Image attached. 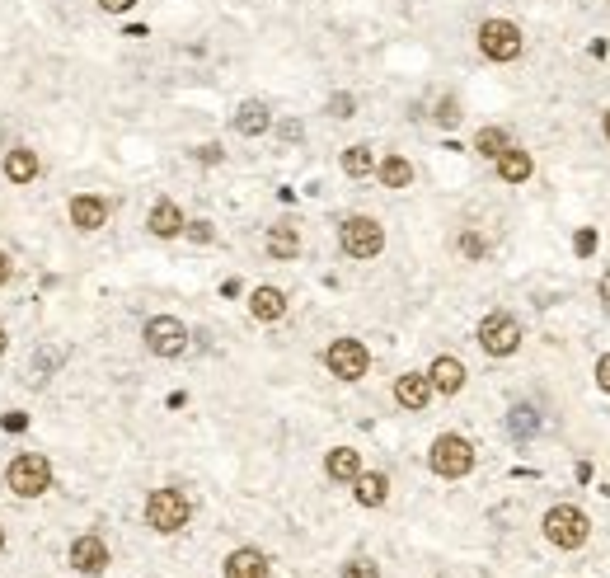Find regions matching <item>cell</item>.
Returning a JSON list of instances; mask_svg holds the SVG:
<instances>
[{
    "label": "cell",
    "mask_w": 610,
    "mask_h": 578,
    "mask_svg": "<svg viewBox=\"0 0 610 578\" xmlns=\"http://www.w3.org/2000/svg\"><path fill=\"white\" fill-rule=\"evenodd\" d=\"M5 485L19 499H38L52 489V461L43 452H19L10 466H5Z\"/></svg>",
    "instance_id": "6da1fadb"
},
{
    "label": "cell",
    "mask_w": 610,
    "mask_h": 578,
    "mask_svg": "<svg viewBox=\"0 0 610 578\" xmlns=\"http://www.w3.org/2000/svg\"><path fill=\"white\" fill-rule=\"evenodd\" d=\"M545 536H549V546H559V550H582L587 536H592V522L573 503H554L545 513Z\"/></svg>",
    "instance_id": "7a4b0ae2"
},
{
    "label": "cell",
    "mask_w": 610,
    "mask_h": 578,
    "mask_svg": "<svg viewBox=\"0 0 610 578\" xmlns=\"http://www.w3.org/2000/svg\"><path fill=\"white\" fill-rule=\"evenodd\" d=\"M188 517H193V503H188L183 489H155L151 499H146V522H151V532H160V536L183 532Z\"/></svg>",
    "instance_id": "3957f363"
},
{
    "label": "cell",
    "mask_w": 610,
    "mask_h": 578,
    "mask_svg": "<svg viewBox=\"0 0 610 578\" xmlns=\"http://www.w3.org/2000/svg\"><path fill=\"white\" fill-rule=\"evenodd\" d=\"M427 466H432V475H442V480H465V475L474 470L470 438H460V433H442V438L432 442V452H427Z\"/></svg>",
    "instance_id": "277c9868"
},
{
    "label": "cell",
    "mask_w": 610,
    "mask_h": 578,
    "mask_svg": "<svg viewBox=\"0 0 610 578\" xmlns=\"http://www.w3.org/2000/svg\"><path fill=\"white\" fill-rule=\"evenodd\" d=\"M338 245L348 259H376L385 250V226L376 217H348L338 226Z\"/></svg>",
    "instance_id": "5b68a950"
},
{
    "label": "cell",
    "mask_w": 610,
    "mask_h": 578,
    "mask_svg": "<svg viewBox=\"0 0 610 578\" xmlns=\"http://www.w3.org/2000/svg\"><path fill=\"white\" fill-rule=\"evenodd\" d=\"M479 348L488 358H512L521 348V320L507 311H493L479 320Z\"/></svg>",
    "instance_id": "8992f818"
},
{
    "label": "cell",
    "mask_w": 610,
    "mask_h": 578,
    "mask_svg": "<svg viewBox=\"0 0 610 578\" xmlns=\"http://www.w3.org/2000/svg\"><path fill=\"white\" fill-rule=\"evenodd\" d=\"M521 47H526V38H521V29L512 19H484L479 24V52L488 62H517Z\"/></svg>",
    "instance_id": "52a82bcc"
},
{
    "label": "cell",
    "mask_w": 610,
    "mask_h": 578,
    "mask_svg": "<svg viewBox=\"0 0 610 578\" xmlns=\"http://www.w3.org/2000/svg\"><path fill=\"white\" fill-rule=\"evenodd\" d=\"M324 367L338 381H362L366 367H371V353H366L362 339H334V344L324 348Z\"/></svg>",
    "instance_id": "ba28073f"
},
{
    "label": "cell",
    "mask_w": 610,
    "mask_h": 578,
    "mask_svg": "<svg viewBox=\"0 0 610 578\" xmlns=\"http://www.w3.org/2000/svg\"><path fill=\"white\" fill-rule=\"evenodd\" d=\"M141 339H146V348H151L155 358H179L183 348H188V325L174 320V315H155V320H146Z\"/></svg>",
    "instance_id": "9c48e42d"
},
{
    "label": "cell",
    "mask_w": 610,
    "mask_h": 578,
    "mask_svg": "<svg viewBox=\"0 0 610 578\" xmlns=\"http://www.w3.org/2000/svg\"><path fill=\"white\" fill-rule=\"evenodd\" d=\"M71 569H76V574H104L108 569L104 536H94V532L76 536V541H71Z\"/></svg>",
    "instance_id": "30bf717a"
},
{
    "label": "cell",
    "mask_w": 610,
    "mask_h": 578,
    "mask_svg": "<svg viewBox=\"0 0 610 578\" xmlns=\"http://www.w3.org/2000/svg\"><path fill=\"white\" fill-rule=\"evenodd\" d=\"M71 226H76V231H104L108 198H99V193H76V198H71Z\"/></svg>",
    "instance_id": "8fae6325"
},
{
    "label": "cell",
    "mask_w": 610,
    "mask_h": 578,
    "mask_svg": "<svg viewBox=\"0 0 610 578\" xmlns=\"http://www.w3.org/2000/svg\"><path fill=\"white\" fill-rule=\"evenodd\" d=\"M226 578H273V564H268L263 550L240 546L226 555Z\"/></svg>",
    "instance_id": "7c38bea8"
},
{
    "label": "cell",
    "mask_w": 610,
    "mask_h": 578,
    "mask_svg": "<svg viewBox=\"0 0 610 578\" xmlns=\"http://www.w3.org/2000/svg\"><path fill=\"white\" fill-rule=\"evenodd\" d=\"M427 381H432V391L437 395H456L460 386H465V362L451 358V353H442V358L427 367Z\"/></svg>",
    "instance_id": "4fadbf2b"
},
{
    "label": "cell",
    "mask_w": 610,
    "mask_h": 578,
    "mask_svg": "<svg viewBox=\"0 0 610 578\" xmlns=\"http://www.w3.org/2000/svg\"><path fill=\"white\" fill-rule=\"evenodd\" d=\"M395 400L404 409H427V400H432V381H427V372H404V376H395Z\"/></svg>",
    "instance_id": "5bb4252c"
},
{
    "label": "cell",
    "mask_w": 610,
    "mask_h": 578,
    "mask_svg": "<svg viewBox=\"0 0 610 578\" xmlns=\"http://www.w3.org/2000/svg\"><path fill=\"white\" fill-rule=\"evenodd\" d=\"M146 226H151V235L155 240H174V235H183V212H179V203H169V198H160V203L151 207V217H146Z\"/></svg>",
    "instance_id": "9a60e30c"
},
{
    "label": "cell",
    "mask_w": 610,
    "mask_h": 578,
    "mask_svg": "<svg viewBox=\"0 0 610 578\" xmlns=\"http://www.w3.org/2000/svg\"><path fill=\"white\" fill-rule=\"evenodd\" d=\"M352 485H357L352 494H357V503H362V508H381V503L390 499V475H385V470H362Z\"/></svg>",
    "instance_id": "2e32d148"
},
{
    "label": "cell",
    "mask_w": 610,
    "mask_h": 578,
    "mask_svg": "<svg viewBox=\"0 0 610 578\" xmlns=\"http://www.w3.org/2000/svg\"><path fill=\"white\" fill-rule=\"evenodd\" d=\"M249 311H254V320H268V325H273V320L287 315V292H282V287H254V292H249Z\"/></svg>",
    "instance_id": "e0dca14e"
},
{
    "label": "cell",
    "mask_w": 610,
    "mask_h": 578,
    "mask_svg": "<svg viewBox=\"0 0 610 578\" xmlns=\"http://www.w3.org/2000/svg\"><path fill=\"white\" fill-rule=\"evenodd\" d=\"M493 165H498V179H503V184H526V179H531V170H535L531 151H521V146H507Z\"/></svg>",
    "instance_id": "ac0fdd59"
},
{
    "label": "cell",
    "mask_w": 610,
    "mask_h": 578,
    "mask_svg": "<svg viewBox=\"0 0 610 578\" xmlns=\"http://www.w3.org/2000/svg\"><path fill=\"white\" fill-rule=\"evenodd\" d=\"M268 127H273V113H268V104H263V99L240 104V113H235V132H240V137H263Z\"/></svg>",
    "instance_id": "d6986e66"
},
{
    "label": "cell",
    "mask_w": 610,
    "mask_h": 578,
    "mask_svg": "<svg viewBox=\"0 0 610 578\" xmlns=\"http://www.w3.org/2000/svg\"><path fill=\"white\" fill-rule=\"evenodd\" d=\"M5 179L10 184H33L38 179V151H29V146H15V151H5Z\"/></svg>",
    "instance_id": "ffe728a7"
},
{
    "label": "cell",
    "mask_w": 610,
    "mask_h": 578,
    "mask_svg": "<svg viewBox=\"0 0 610 578\" xmlns=\"http://www.w3.org/2000/svg\"><path fill=\"white\" fill-rule=\"evenodd\" d=\"M324 470H329V480L352 485V480L362 475V452H352V447H334V452L324 456Z\"/></svg>",
    "instance_id": "44dd1931"
},
{
    "label": "cell",
    "mask_w": 610,
    "mask_h": 578,
    "mask_svg": "<svg viewBox=\"0 0 610 578\" xmlns=\"http://www.w3.org/2000/svg\"><path fill=\"white\" fill-rule=\"evenodd\" d=\"M263 245H268L273 259H296V254H301V231H296V226H273Z\"/></svg>",
    "instance_id": "7402d4cb"
},
{
    "label": "cell",
    "mask_w": 610,
    "mask_h": 578,
    "mask_svg": "<svg viewBox=\"0 0 610 578\" xmlns=\"http://www.w3.org/2000/svg\"><path fill=\"white\" fill-rule=\"evenodd\" d=\"M376 174H381L385 188H409L413 184V165L404 156H385L381 165H376Z\"/></svg>",
    "instance_id": "603a6c76"
},
{
    "label": "cell",
    "mask_w": 610,
    "mask_h": 578,
    "mask_svg": "<svg viewBox=\"0 0 610 578\" xmlns=\"http://www.w3.org/2000/svg\"><path fill=\"white\" fill-rule=\"evenodd\" d=\"M371 170H376L371 146H362V141H357V146H348V151H343V174H348V179H366Z\"/></svg>",
    "instance_id": "cb8c5ba5"
},
{
    "label": "cell",
    "mask_w": 610,
    "mask_h": 578,
    "mask_svg": "<svg viewBox=\"0 0 610 578\" xmlns=\"http://www.w3.org/2000/svg\"><path fill=\"white\" fill-rule=\"evenodd\" d=\"M507 146H512V141H507L503 127H479V137H474V151H479L484 160H498Z\"/></svg>",
    "instance_id": "d4e9b609"
},
{
    "label": "cell",
    "mask_w": 610,
    "mask_h": 578,
    "mask_svg": "<svg viewBox=\"0 0 610 578\" xmlns=\"http://www.w3.org/2000/svg\"><path fill=\"white\" fill-rule=\"evenodd\" d=\"M343 578H381V564L366 560V555H357V560L343 564Z\"/></svg>",
    "instance_id": "484cf974"
},
{
    "label": "cell",
    "mask_w": 610,
    "mask_h": 578,
    "mask_svg": "<svg viewBox=\"0 0 610 578\" xmlns=\"http://www.w3.org/2000/svg\"><path fill=\"white\" fill-rule=\"evenodd\" d=\"M460 254H465V259H484V254H488V240L479 231H460Z\"/></svg>",
    "instance_id": "4316f807"
},
{
    "label": "cell",
    "mask_w": 610,
    "mask_h": 578,
    "mask_svg": "<svg viewBox=\"0 0 610 578\" xmlns=\"http://www.w3.org/2000/svg\"><path fill=\"white\" fill-rule=\"evenodd\" d=\"M512 433H517V438L535 433V409L531 405H517V409H512Z\"/></svg>",
    "instance_id": "83f0119b"
},
{
    "label": "cell",
    "mask_w": 610,
    "mask_h": 578,
    "mask_svg": "<svg viewBox=\"0 0 610 578\" xmlns=\"http://www.w3.org/2000/svg\"><path fill=\"white\" fill-rule=\"evenodd\" d=\"M437 123H442V127H456L460 123V104H456V99H442V104H437Z\"/></svg>",
    "instance_id": "f1b7e54d"
},
{
    "label": "cell",
    "mask_w": 610,
    "mask_h": 578,
    "mask_svg": "<svg viewBox=\"0 0 610 578\" xmlns=\"http://www.w3.org/2000/svg\"><path fill=\"white\" fill-rule=\"evenodd\" d=\"M352 109H357L352 94H334V99H329V113H334V118H352Z\"/></svg>",
    "instance_id": "f546056e"
},
{
    "label": "cell",
    "mask_w": 610,
    "mask_h": 578,
    "mask_svg": "<svg viewBox=\"0 0 610 578\" xmlns=\"http://www.w3.org/2000/svg\"><path fill=\"white\" fill-rule=\"evenodd\" d=\"M183 235H188L193 245H207V240H212V226H207V221H188V226H183Z\"/></svg>",
    "instance_id": "4dcf8cb0"
},
{
    "label": "cell",
    "mask_w": 610,
    "mask_h": 578,
    "mask_svg": "<svg viewBox=\"0 0 610 578\" xmlns=\"http://www.w3.org/2000/svg\"><path fill=\"white\" fill-rule=\"evenodd\" d=\"M596 386H601V391L610 395V353L601 362H596Z\"/></svg>",
    "instance_id": "1f68e13d"
},
{
    "label": "cell",
    "mask_w": 610,
    "mask_h": 578,
    "mask_svg": "<svg viewBox=\"0 0 610 578\" xmlns=\"http://www.w3.org/2000/svg\"><path fill=\"white\" fill-rule=\"evenodd\" d=\"M573 250H578V254H592V250H596V231H578Z\"/></svg>",
    "instance_id": "d6a6232c"
},
{
    "label": "cell",
    "mask_w": 610,
    "mask_h": 578,
    "mask_svg": "<svg viewBox=\"0 0 610 578\" xmlns=\"http://www.w3.org/2000/svg\"><path fill=\"white\" fill-rule=\"evenodd\" d=\"M137 0H99V10H108V15H122V10H132Z\"/></svg>",
    "instance_id": "836d02e7"
},
{
    "label": "cell",
    "mask_w": 610,
    "mask_h": 578,
    "mask_svg": "<svg viewBox=\"0 0 610 578\" xmlns=\"http://www.w3.org/2000/svg\"><path fill=\"white\" fill-rule=\"evenodd\" d=\"M596 297H601V306H610V268L601 273V282H596Z\"/></svg>",
    "instance_id": "e575fe53"
},
{
    "label": "cell",
    "mask_w": 610,
    "mask_h": 578,
    "mask_svg": "<svg viewBox=\"0 0 610 578\" xmlns=\"http://www.w3.org/2000/svg\"><path fill=\"white\" fill-rule=\"evenodd\" d=\"M198 160H207V165H216V160H221V146H216V141H212V146H202V151H198Z\"/></svg>",
    "instance_id": "d590c367"
},
{
    "label": "cell",
    "mask_w": 610,
    "mask_h": 578,
    "mask_svg": "<svg viewBox=\"0 0 610 578\" xmlns=\"http://www.w3.org/2000/svg\"><path fill=\"white\" fill-rule=\"evenodd\" d=\"M5 428H10V433H15V428L24 433V428H29V419H24V414H5Z\"/></svg>",
    "instance_id": "8d00e7d4"
},
{
    "label": "cell",
    "mask_w": 610,
    "mask_h": 578,
    "mask_svg": "<svg viewBox=\"0 0 610 578\" xmlns=\"http://www.w3.org/2000/svg\"><path fill=\"white\" fill-rule=\"evenodd\" d=\"M10 273H15V268H10V254L0 250V287H5V282H10Z\"/></svg>",
    "instance_id": "74e56055"
},
{
    "label": "cell",
    "mask_w": 610,
    "mask_h": 578,
    "mask_svg": "<svg viewBox=\"0 0 610 578\" xmlns=\"http://www.w3.org/2000/svg\"><path fill=\"white\" fill-rule=\"evenodd\" d=\"M601 132H606V141H610V109H606V118H601Z\"/></svg>",
    "instance_id": "f35d334b"
},
{
    "label": "cell",
    "mask_w": 610,
    "mask_h": 578,
    "mask_svg": "<svg viewBox=\"0 0 610 578\" xmlns=\"http://www.w3.org/2000/svg\"><path fill=\"white\" fill-rule=\"evenodd\" d=\"M5 344H10V339H5V325H0V353H5Z\"/></svg>",
    "instance_id": "ab89813d"
},
{
    "label": "cell",
    "mask_w": 610,
    "mask_h": 578,
    "mask_svg": "<svg viewBox=\"0 0 610 578\" xmlns=\"http://www.w3.org/2000/svg\"><path fill=\"white\" fill-rule=\"evenodd\" d=\"M0 550H5V532H0Z\"/></svg>",
    "instance_id": "60d3db41"
}]
</instances>
